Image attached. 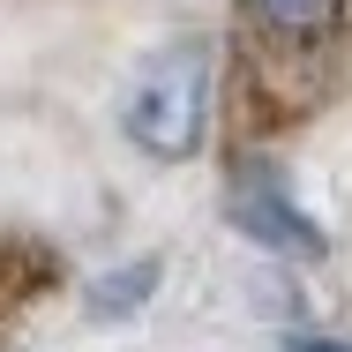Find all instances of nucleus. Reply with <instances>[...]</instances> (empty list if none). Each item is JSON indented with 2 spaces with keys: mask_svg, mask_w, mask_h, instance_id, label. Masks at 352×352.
Masks as SVG:
<instances>
[{
  "mask_svg": "<svg viewBox=\"0 0 352 352\" xmlns=\"http://www.w3.org/2000/svg\"><path fill=\"white\" fill-rule=\"evenodd\" d=\"M352 68V0H232L225 120L240 150L292 135Z\"/></svg>",
  "mask_w": 352,
  "mask_h": 352,
  "instance_id": "1",
  "label": "nucleus"
},
{
  "mask_svg": "<svg viewBox=\"0 0 352 352\" xmlns=\"http://www.w3.org/2000/svg\"><path fill=\"white\" fill-rule=\"evenodd\" d=\"M210 98H217V53L203 38L157 45L120 98V135L157 165H188L210 142Z\"/></svg>",
  "mask_w": 352,
  "mask_h": 352,
  "instance_id": "2",
  "label": "nucleus"
},
{
  "mask_svg": "<svg viewBox=\"0 0 352 352\" xmlns=\"http://www.w3.org/2000/svg\"><path fill=\"white\" fill-rule=\"evenodd\" d=\"M225 217H232V232H248V240L270 248V255H300V263H315V255L330 248L322 225L300 210L278 180H240V188L225 195Z\"/></svg>",
  "mask_w": 352,
  "mask_h": 352,
  "instance_id": "3",
  "label": "nucleus"
},
{
  "mask_svg": "<svg viewBox=\"0 0 352 352\" xmlns=\"http://www.w3.org/2000/svg\"><path fill=\"white\" fill-rule=\"evenodd\" d=\"M45 292H60V255L30 232H0V352L15 345V330Z\"/></svg>",
  "mask_w": 352,
  "mask_h": 352,
  "instance_id": "4",
  "label": "nucleus"
},
{
  "mask_svg": "<svg viewBox=\"0 0 352 352\" xmlns=\"http://www.w3.org/2000/svg\"><path fill=\"white\" fill-rule=\"evenodd\" d=\"M150 292H157V263L142 255V263H128V270H105V278L90 285V315H135Z\"/></svg>",
  "mask_w": 352,
  "mask_h": 352,
  "instance_id": "5",
  "label": "nucleus"
},
{
  "mask_svg": "<svg viewBox=\"0 0 352 352\" xmlns=\"http://www.w3.org/2000/svg\"><path fill=\"white\" fill-rule=\"evenodd\" d=\"M285 352H352L345 338H285Z\"/></svg>",
  "mask_w": 352,
  "mask_h": 352,
  "instance_id": "6",
  "label": "nucleus"
}]
</instances>
